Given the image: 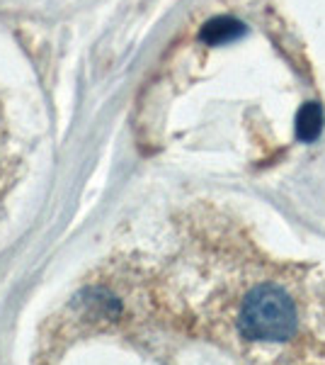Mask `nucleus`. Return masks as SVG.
<instances>
[{
    "instance_id": "3",
    "label": "nucleus",
    "mask_w": 325,
    "mask_h": 365,
    "mask_svg": "<svg viewBox=\"0 0 325 365\" xmlns=\"http://www.w3.org/2000/svg\"><path fill=\"white\" fill-rule=\"evenodd\" d=\"M243 32H245V27L240 25V22L230 20V17H216L209 25H204L202 39L209 44H223V42H230V39L240 37Z\"/></svg>"
},
{
    "instance_id": "1",
    "label": "nucleus",
    "mask_w": 325,
    "mask_h": 365,
    "mask_svg": "<svg viewBox=\"0 0 325 365\" xmlns=\"http://www.w3.org/2000/svg\"><path fill=\"white\" fill-rule=\"evenodd\" d=\"M299 312L284 287L275 282L252 287L238 309V331L247 341L279 344L297 334Z\"/></svg>"
},
{
    "instance_id": "2",
    "label": "nucleus",
    "mask_w": 325,
    "mask_h": 365,
    "mask_svg": "<svg viewBox=\"0 0 325 365\" xmlns=\"http://www.w3.org/2000/svg\"><path fill=\"white\" fill-rule=\"evenodd\" d=\"M323 132V110L318 103H306L297 115V137L299 141L309 144L316 141L318 134Z\"/></svg>"
}]
</instances>
